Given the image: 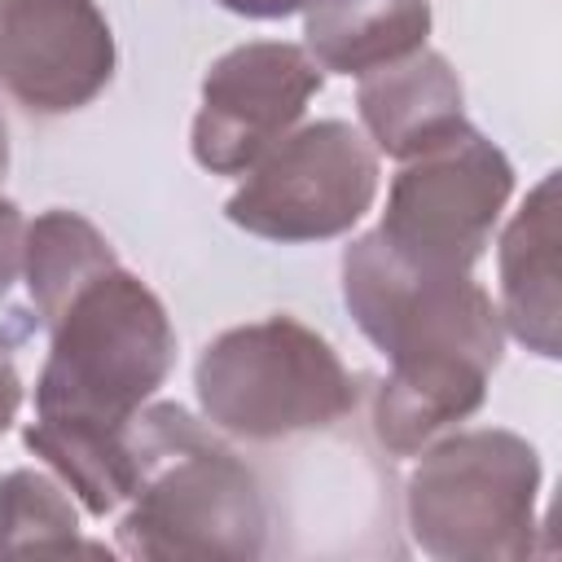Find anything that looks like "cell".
Segmentation results:
<instances>
[{
  "label": "cell",
  "mask_w": 562,
  "mask_h": 562,
  "mask_svg": "<svg viewBox=\"0 0 562 562\" xmlns=\"http://www.w3.org/2000/svg\"><path fill=\"white\" fill-rule=\"evenodd\" d=\"M127 443L136 483L119 518V553L154 562H241L263 553L268 501L259 479L184 408H140Z\"/></svg>",
  "instance_id": "cell-1"
},
{
  "label": "cell",
  "mask_w": 562,
  "mask_h": 562,
  "mask_svg": "<svg viewBox=\"0 0 562 562\" xmlns=\"http://www.w3.org/2000/svg\"><path fill=\"white\" fill-rule=\"evenodd\" d=\"M53 347L35 382V417L127 430L176 364L162 299L123 263L92 277L48 325Z\"/></svg>",
  "instance_id": "cell-2"
},
{
  "label": "cell",
  "mask_w": 562,
  "mask_h": 562,
  "mask_svg": "<svg viewBox=\"0 0 562 562\" xmlns=\"http://www.w3.org/2000/svg\"><path fill=\"white\" fill-rule=\"evenodd\" d=\"M540 452L501 426L422 448L404 487L408 536L439 562H522L540 531Z\"/></svg>",
  "instance_id": "cell-3"
},
{
  "label": "cell",
  "mask_w": 562,
  "mask_h": 562,
  "mask_svg": "<svg viewBox=\"0 0 562 562\" xmlns=\"http://www.w3.org/2000/svg\"><path fill=\"white\" fill-rule=\"evenodd\" d=\"M202 417L237 439L325 430L356 408L338 351L294 316H263L211 338L193 364Z\"/></svg>",
  "instance_id": "cell-4"
},
{
  "label": "cell",
  "mask_w": 562,
  "mask_h": 562,
  "mask_svg": "<svg viewBox=\"0 0 562 562\" xmlns=\"http://www.w3.org/2000/svg\"><path fill=\"white\" fill-rule=\"evenodd\" d=\"M342 303L395 373L474 369L492 378L501 364L505 325L487 290L470 272L404 263L378 228L342 250Z\"/></svg>",
  "instance_id": "cell-5"
},
{
  "label": "cell",
  "mask_w": 562,
  "mask_h": 562,
  "mask_svg": "<svg viewBox=\"0 0 562 562\" xmlns=\"http://www.w3.org/2000/svg\"><path fill=\"white\" fill-rule=\"evenodd\" d=\"M514 193L509 158L470 123L404 158L378 237L413 268L470 272Z\"/></svg>",
  "instance_id": "cell-6"
},
{
  "label": "cell",
  "mask_w": 562,
  "mask_h": 562,
  "mask_svg": "<svg viewBox=\"0 0 562 562\" xmlns=\"http://www.w3.org/2000/svg\"><path fill=\"white\" fill-rule=\"evenodd\" d=\"M378 198V149L342 119L281 136L237 184L224 215L263 241L342 237Z\"/></svg>",
  "instance_id": "cell-7"
},
{
  "label": "cell",
  "mask_w": 562,
  "mask_h": 562,
  "mask_svg": "<svg viewBox=\"0 0 562 562\" xmlns=\"http://www.w3.org/2000/svg\"><path fill=\"white\" fill-rule=\"evenodd\" d=\"M325 75L307 48L250 40L211 61L193 119V158L211 176H246L281 136H290L321 92Z\"/></svg>",
  "instance_id": "cell-8"
},
{
  "label": "cell",
  "mask_w": 562,
  "mask_h": 562,
  "mask_svg": "<svg viewBox=\"0 0 562 562\" xmlns=\"http://www.w3.org/2000/svg\"><path fill=\"white\" fill-rule=\"evenodd\" d=\"M114 79L97 0H0V83L31 114H70Z\"/></svg>",
  "instance_id": "cell-9"
},
{
  "label": "cell",
  "mask_w": 562,
  "mask_h": 562,
  "mask_svg": "<svg viewBox=\"0 0 562 562\" xmlns=\"http://www.w3.org/2000/svg\"><path fill=\"white\" fill-rule=\"evenodd\" d=\"M356 110L369 145L404 162L465 123V92L443 53L417 48L360 75Z\"/></svg>",
  "instance_id": "cell-10"
},
{
  "label": "cell",
  "mask_w": 562,
  "mask_h": 562,
  "mask_svg": "<svg viewBox=\"0 0 562 562\" xmlns=\"http://www.w3.org/2000/svg\"><path fill=\"white\" fill-rule=\"evenodd\" d=\"M501 325L536 356L558 360V171H549L501 233Z\"/></svg>",
  "instance_id": "cell-11"
},
{
  "label": "cell",
  "mask_w": 562,
  "mask_h": 562,
  "mask_svg": "<svg viewBox=\"0 0 562 562\" xmlns=\"http://www.w3.org/2000/svg\"><path fill=\"white\" fill-rule=\"evenodd\" d=\"M303 48L321 70L369 75L426 48L430 0H307Z\"/></svg>",
  "instance_id": "cell-12"
},
{
  "label": "cell",
  "mask_w": 562,
  "mask_h": 562,
  "mask_svg": "<svg viewBox=\"0 0 562 562\" xmlns=\"http://www.w3.org/2000/svg\"><path fill=\"white\" fill-rule=\"evenodd\" d=\"M487 400V373L470 369H426V373H386L373 395V435L395 457H417L448 426L479 413Z\"/></svg>",
  "instance_id": "cell-13"
},
{
  "label": "cell",
  "mask_w": 562,
  "mask_h": 562,
  "mask_svg": "<svg viewBox=\"0 0 562 562\" xmlns=\"http://www.w3.org/2000/svg\"><path fill=\"white\" fill-rule=\"evenodd\" d=\"M22 439L83 501L88 514L110 518L127 505L132 483H136L127 430H97V426H79V422L35 417V422H26Z\"/></svg>",
  "instance_id": "cell-14"
},
{
  "label": "cell",
  "mask_w": 562,
  "mask_h": 562,
  "mask_svg": "<svg viewBox=\"0 0 562 562\" xmlns=\"http://www.w3.org/2000/svg\"><path fill=\"white\" fill-rule=\"evenodd\" d=\"M119 255L105 241V233L83 220L79 211L53 206L35 224H26V255H22V277L26 294L40 312L44 325L61 316V307L105 268H114Z\"/></svg>",
  "instance_id": "cell-15"
},
{
  "label": "cell",
  "mask_w": 562,
  "mask_h": 562,
  "mask_svg": "<svg viewBox=\"0 0 562 562\" xmlns=\"http://www.w3.org/2000/svg\"><path fill=\"white\" fill-rule=\"evenodd\" d=\"M22 553H101L79 536L70 496L44 470H9L0 479V558Z\"/></svg>",
  "instance_id": "cell-16"
},
{
  "label": "cell",
  "mask_w": 562,
  "mask_h": 562,
  "mask_svg": "<svg viewBox=\"0 0 562 562\" xmlns=\"http://www.w3.org/2000/svg\"><path fill=\"white\" fill-rule=\"evenodd\" d=\"M22 255H26V220L9 198H0V294L22 277Z\"/></svg>",
  "instance_id": "cell-17"
},
{
  "label": "cell",
  "mask_w": 562,
  "mask_h": 562,
  "mask_svg": "<svg viewBox=\"0 0 562 562\" xmlns=\"http://www.w3.org/2000/svg\"><path fill=\"white\" fill-rule=\"evenodd\" d=\"M18 408H22V378H18L13 360H9V351L0 347V439H4V430L13 426Z\"/></svg>",
  "instance_id": "cell-18"
},
{
  "label": "cell",
  "mask_w": 562,
  "mask_h": 562,
  "mask_svg": "<svg viewBox=\"0 0 562 562\" xmlns=\"http://www.w3.org/2000/svg\"><path fill=\"white\" fill-rule=\"evenodd\" d=\"M228 13H241V18H259V22H272V18H290L299 13L307 0H220Z\"/></svg>",
  "instance_id": "cell-19"
},
{
  "label": "cell",
  "mask_w": 562,
  "mask_h": 562,
  "mask_svg": "<svg viewBox=\"0 0 562 562\" xmlns=\"http://www.w3.org/2000/svg\"><path fill=\"white\" fill-rule=\"evenodd\" d=\"M4 167H9V127L0 119V176H4Z\"/></svg>",
  "instance_id": "cell-20"
}]
</instances>
